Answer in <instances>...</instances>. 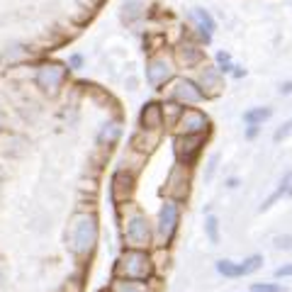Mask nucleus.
Here are the masks:
<instances>
[{
	"label": "nucleus",
	"instance_id": "9b49d317",
	"mask_svg": "<svg viewBox=\"0 0 292 292\" xmlns=\"http://www.w3.org/2000/svg\"><path fill=\"white\" fill-rule=\"evenodd\" d=\"M176 98L180 102H200L205 98V93L192 80H180L178 88H176Z\"/></svg>",
	"mask_w": 292,
	"mask_h": 292
},
{
	"label": "nucleus",
	"instance_id": "412c9836",
	"mask_svg": "<svg viewBox=\"0 0 292 292\" xmlns=\"http://www.w3.org/2000/svg\"><path fill=\"white\" fill-rule=\"evenodd\" d=\"M117 136H120V129H117L114 124H107V127L102 129L100 141H105V139H107V144H112V141H114V139H117Z\"/></svg>",
	"mask_w": 292,
	"mask_h": 292
},
{
	"label": "nucleus",
	"instance_id": "bb28decb",
	"mask_svg": "<svg viewBox=\"0 0 292 292\" xmlns=\"http://www.w3.org/2000/svg\"><path fill=\"white\" fill-rule=\"evenodd\" d=\"M71 66L78 68V66H80V56H73V59H71Z\"/></svg>",
	"mask_w": 292,
	"mask_h": 292
},
{
	"label": "nucleus",
	"instance_id": "4be33fe9",
	"mask_svg": "<svg viewBox=\"0 0 292 292\" xmlns=\"http://www.w3.org/2000/svg\"><path fill=\"white\" fill-rule=\"evenodd\" d=\"M290 134H292V120H290V122H285V124H282L280 129H278V132L273 134V139H275V141H282L285 136H290Z\"/></svg>",
	"mask_w": 292,
	"mask_h": 292
},
{
	"label": "nucleus",
	"instance_id": "ddd939ff",
	"mask_svg": "<svg viewBox=\"0 0 292 292\" xmlns=\"http://www.w3.org/2000/svg\"><path fill=\"white\" fill-rule=\"evenodd\" d=\"M192 17L197 20V27H200V34L205 37V42H210V37H212L214 32V20H212V15L207 10H202V8H195V12H192Z\"/></svg>",
	"mask_w": 292,
	"mask_h": 292
},
{
	"label": "nucleus",
	"instance_id": "423d86ee",
	"mask_svg": "<svg viewBox=\"0 0 292 292\" xmlns=\"http://www.w3.org/2000/svg\"><path fill=\"white\" fill-rule=\"evenodd\" d=\"M207 124H210L207 114H202L200 110H185L178 117V132L180 134H202Z\"/></svg>",
	"mask_w": 292,
	"mask_h": 292
},
{
	"label": "nucleus",
	"instance_id": "1a4fd4ad",
	"mask_svg": "<svg viewBox=\"0 0 292 292\" xmlns=\"http://www.w3.org/2000/svg\"><path fill=\"white\" fill-rule=\"evenodd\" d=\"M170 76H173V71H170L166 59H154V61L149 64V68H146V78H149L151 85H161V83H166Z\"/></svg>",
	"mask_w": 292,
	"mask_h": 292
},
{
	"label": "nucleus",
	"instance_id": "cd10ccee",
	"mask_svg": "<svg viewBox=\"0 0 292 292\" xmlns=\"http://www.w3.org/2000/svg\"><path fill=\"white\" fill-rule=\"evenodd\" d=\"M280 90H282V93H292V80H290V83H285Z\"/></svg>",
	"mask_w": 292,
	"mask_h": 292
},
{
	"label": "nucleus",
	"instance_id": "aec40b11",
	"mask_svg": "<svg viewBox=\"0 0 292 292\" xmlns=\"http://www.w3.org/2000/svg\"><path fill=\"white\" fill-rule=\"evenodd\" d=\"M253 292H287V287H282V285H275V282H256Z\"/></svg>",
	"mask_w": 292,
	"mask_h": 292
},
{
	"label": "nucleus",
	"instance_id": "a211bd4d",
	"mask_svg": "<svg viewBox=\"0 0 292 292\" xmlns=\"http://www.w3.org/2000/svg\"><path fill=\"white\" fill-rule=\"evenodd\" d=\"M112 292H146L141 280H117L112 285Z\"/></svg>",
	"mask_w": 292,
	"mask_h": 292
},
{
	"label": "nucleus",
	"instance_id": "0eeeda50",
	"mask_svg": "<svg viewBox=\"0 0 292 292\" xmlns=\"http://www.w3.org/2000/svg\"><path fill=\"white\" fill-rule=\"evenodd\" d=\"M202 141H205L202 134H180L178 139H176V156H178V161L190 163L192 158L200 154Z\"/></svg>",
	"mask_w": 292,
	"mask_h": 292
},
{
	"label": "nucleus",
	"instance_id": "dca6fc26",
	"mask_svg": "<svg viewBox=\"0 0 292 292\" xmlns=\"http://www.w3.org/2000/svg\"><path fill=\"white\" fill-rule=\"evenodd\" d=\"M270 114H273L270 107H253V110L244 112V122L246 124H260V122H266Z\"/></svg>",
	"mask_w": 292,
	"mask_h": 292
},
{
	"label": "nucleus",
	"instance_id": "9d476101",
	"mask_svg": "<svg viewBox=\"0 0 292 292\" xmlns=\"http://www.w3.org/2000/svg\"><path fill=\"white\" fill-rule=\"evenodd\" d=\"M161 122H163V107L156 105V102L144 105V110H141V127L144 129H158Z\"/></svg>",
	"mask_w": 292,
	"mask_h": 292
},
{
	"label": "nucleus",
	"instance_id": "6ab92c4d",
	"mask_svg": "<svg viewBox=\"0 0 292 292\" xmlns=\"http://www.w3.org/2000/svg\"><path fill=\"white\" fill-rule=\"evenodd\" d=\"M202 85L205 88H207V85H210V88H219V73H217V71H214V68H205L202 71Z\"/></svg>",
	"mask_w": 292,
	"mask_h": 292
},
{
	"label": "nucleus",
	"instance_id": "393cba45",
	"mask_svg": "<svg viewBox=\"0 0 292 292\" xmlns=\"http://www.w3.org/2000/svg\"><path fill=\"white\" fill-rule=\"evenodd\" d=\"M275 246L278 248H292V236H278V239H275Z\"/></svg>",
	"mask_w": 292,
	"mask_h": 292
},
{
	"label": "nucleus",
	"instance_id": "7ed1b4c3",
	"mask_svg": "<svg viewBox=\"0 0 292 292\" xmlns=\"http://www.w3.org/2000/svg\"><path fill=\"white\" fill-rule=\"evenodd\" d=\"M178 219H180L178 202H176V200L163 202L161 212H158V236H161V241H163V244H168L170 239H173L176 229H178Z\"/></svg>",
	"mask_w": 292,
	"mask_h": 292
},
{
	"label": "nucleus",
	"instance_id": "5701e85b",
	"mask_svg": "<svg viewBox=\"0 0 292 292\" xmlns=\"http://www.w3.org/2000/svg\"><path fill=\"white\" fill-rule=\"evenodd\" d=\"M217 163H219V154H212V156H210V166H207V173H205V180H212L214 170H217Z\"/></svg>",
	"mask_w": 292,
	"mask_h": 292
},
{
	"label": "nucleus",
	"instance_id": "b1692460",
	"mask_svg": "<svg viewBox=\"0 0 292 292\" xmlns=\"http://www.w3.org/2000/svg\"><path fill=\"white\" fill-rule=\"evenodd\" d=\"M217 61H219V66H222L219 71H229V68H231V66H229V54H224V51H219V54H217Z\"/></svg>",
	"mask_w": 292,
	"mask_h": 292
},
{
	"label": "nucleus",
	"instance_id": "39448f33",
	"mask_svg": "<svg viewBox=\"0 0 292 292\" xmlns=\"http://www.w3.org/2000/svg\"><path fill=\"white\" fill-rule=\"evenodd\" d=\"M263 266V256H251L244 263H234V260H217V273L224 278H241V275H251Z\"/></svg>",
	"mask_w": 292,
	"mask_h": 292
},
{
	"label": "nucleus",
	"instance_id": "20e7f679",
	"mask_svg": "<svg viewBox=\"0 0 292 292\" xmlns=\"http://www.w3.org/2000/svg\"><path fill=\"white\" fill-rule=\"evenodd\" d=\"M124 239L129 241V246L134 248H144L151 241V231H149V219L141 212H134V217L127 222L124 229Z\"/></svg>",
	"mask_w": 292,
	"mask_h": 292
},
{
	"label": "nucleus",
	"instance_id": "4468645a",
	"mask_svg": "<svg viewBox=\"0 0 292 292\" xmlns=\"http://www.w3.org/2000/svg\"><path fill=\"white\" fill-rule=\"evenodd\" d=\"M290 183H292V173H290V170H287V173H285V176H282L280 185H278V190L273 192V195H270L268 200H266V202L260 205V212H266V210H270V207H273V205L278 202V200H280L282 195H285V192L290 190Z\"/></svg>",
	"mask_w": 292,
	"mask_h": 292
},
{
	"label": "nucleus",
	"instance_id": "2eb2a0df",
	"mask_svg": "<svg viewBox=\"0 0 292 292\" xmlns=\"http://www.w3.org/2000/svg\"><path fill=\"white\" fill-rule=\"evenodd\" d=\"M200 59H202V51H200V49H195L192 44H183L178 49V61H180V64H185V66H195Z\"/></svg>",
	"mask_w": 292,
	"mask_h": 292
},
{
	"label": "nucleus",
	"instance_id": "6e6552de",
	"mask_svg": "<svg viewBox=\"0 0 292 292\" xmlns=\"http://www.w3.org/2000/svg\"><path fill=\"white\" fill-rule=\"evenodd\" d=\"M66 78V68L59 64H46L37 71V85L44 90H56Z\"/></svg>",
	"mask_w": 292,
	"mask_h": 292
},
{
	"label": "nucleus",
	"instance_id": "f8f14e48",
	"mask_svg": "<svg viewBox=\"0 0 292 292\" xmlns=\"http://www.w3.org/2000/svg\"><path fill=\"white\" fill-rule=\"evenodd\" d=\"M132 176H127V173H117L112 178V197L117 200V202H122V200H127L129 197V192H132Z\"/></svg>",
	"mask_w": 292,
	"mask_h": 292
},
{
	"label": "nucleus",
	"instance_id": "f3484780",
	"mask_svg": "<svg viewBox=\"0 0 292 292\" xmlns=\"http://www.w3.org/2000/svg\"><path fill=\"white\" fill-rule=\"evenodd\" d=\"M205 231H207L210 244H219V222H217L214 214H207V219H205Z\"/></svg>",
	"mask_w": 292,
	"mask_h": 292
},
{
	"label": "nucleus",
	"instance_id": "f257e3e1",
	"mask_svg": "<svg viewBox=\"0 0 292 292\" xmlns=\"http://www.w3.org/2000/svg\"><path fill=\"white\" fill-rule=\"evenodd\" d=\"M151 258L146 256L141 248L127 251L117 260V275H122L124 280H146L151 278Z\"/></svg>",
	"mask_w": 292,
	"mask_h": 292
},
{
	"label": "nucleus",
	"instance_id": "c85d7f7f",
	"mask_svg": "<svg viewBox=\"0 0 292 292\" xmlns=\"http://www.w3.org/2000/svg\"><path fill=\"white\" fill-rule=\"evenodd\" d=\"M287 192H290V195H292V185H290V190H287Z\"/></svg>",
	"mask_w": 292,
	"mask_h": 292
},
{
	"label": "nucleus",
	"instance_id": "f03ea898",
	"mask_svg": "<svg viewBox=\"0 0 292 292\" xmlns=\"http://www.w3.org/2000/svg\"><path fill=\"white\" fill-rule=\"evenodd\" d=\"M71 241H73V251L78 256L88 253L90 248L95 246V241H98V222H95L93 214H80L78 219L73 222Z\"/></svg>",
	"mask_w": 292,
	"mask_h": 292
},
{
	"label": "nucleus",
	"instance_id": "a878e982",
	"mask_svg": "<svg viewBox=\"0 0 292 292\" xmlns=\"http://www.w3.org/2000/svg\"><path fill=\"white\" fill-rule=\"evenodd\" d=\"M275 278H292V263L290 266H282L275 270Z\"/></svg>",
	"mask_w": 292,
	"mask_h": 292
}]
</instances>
